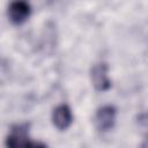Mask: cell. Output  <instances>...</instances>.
Masks as SVG:
<instances>
[{"instance_id": "obj_3", "label": "cell", "mask_w": 148, "mask_h": 148, "mask_svg": "<svg viewBox=\"0 0 148 148\" xmlns=\"http://www.w3.org/2000/svg\"><path fill=\"white\" fill-rule=\"evenodd\" d=\"M108 73H109V66L104 61H98L91 66L90 81L96 91L104 92L111 88V80Z\"/></svg>"}, {"instance_id": "obj_1", "label": "cell", "mask_w": 148, "mask_h": 148, "mask_svg": "<svg viewBox=\"0 0 148 148\" xmlns=\"http://www.w3.org/2000/svg\"><path fill=\"white\" fill-rule=\"evenodd\" d=\"M7 147H45L46 145L39 141H34L29 135V124H16L10 127L6 138Z\"/></svg>"}, {"instance_id": "obj_6", "label": "cell", "mask_w": 148, "mask_h": 148, "mask_svg": "<svg viewBox=\"0 0 148 148\" xmlns=\"http://www.w3.org/2000/svg\"><path fill=\"white\" fill-rule=\"evenodd\" d=\"M138 124L142 128L148 131V112H143V113L138 116Z\"/></svg>"}, {"instance_id": "obj_4", "label": "cell", "mask_w": 148, "mask_h": 148, "mask_svg": "<svg viewBox=\"0 0 148 148\" xmlns=\"http://www.w3.org/2000/svg\"><path fill=\"white\" fill-rule=\"evenodd\" d=\"M31 14V7L25 0H13L8 6V17L14 25L25 23Z\"/></svg>"}, {"instance_id": "obj_2", "label": "cell", "mask_w": 148, "mask_h": 148, "mask_svg": "<svg viewBox=\"0 0 148 148\" xmlns=\"http://www.w3.org/2000/svg\"><path fill=\"white\" fill-rule=\"evenodd\" d=\"M117 120V109L113 105H103L96 110L94 117V124L98 132L106 133L111 131Z\"/></svg>"}, {"instance_id": "obj_5", "label": "cell", "mask_w": 148, "mask_h": 148, "mask_svg": "<svg viewBox=\"0 0 148 148\" xmlns=\"http://www.w3.org/2000/svg\"><path fill=\"white\" fill-rule=\"evenodd\" d=\"M52 124L58 131H66L73 124V113L67 104H59L52 111Z\"/></svg>"}]
</instances>
